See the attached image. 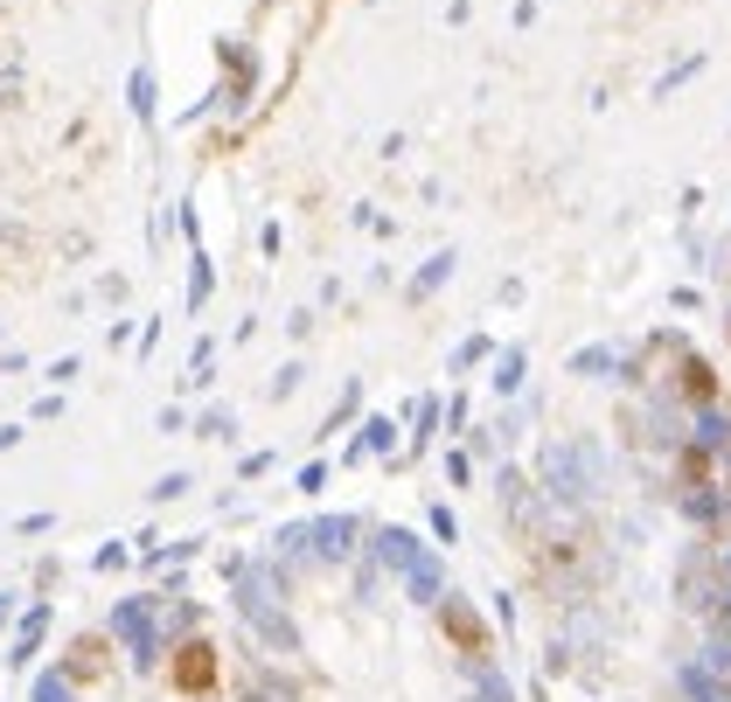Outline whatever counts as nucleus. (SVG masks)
<instances>
[{"label": "nucleus", "mask_w": 731, "mask_h": 702, "mask_svg": "<svg viewBox=\"0 0 731 702\" xmlns=\"http://www.w3.org/2000/svg\"><path fill=\"white\" fill-rule=\"evenodd\" d=\"M175 689H181V695L216 689V647H210V640H189V647L175 654Z\"/></svg>", "instance_id": "obj_1"}, {"label": "nucleus", "mask_w": 731, "mask_h": 702, "mask_svg": "<svg viewBox=\"0 0 731 702\" xmlns=\"http://www.w3.org/2000/svg\"><path fill=\"white\" fill-rule=\"evenodd\" d=\"M439 626H446V640H453V647H467L474 661H487V626L474 619V605L446 598V605H439Z\"/></svg>", "instance_id": "obj_2"}, {"label": "nucleus", "mask_w": 731, "mask_h": 702, "mask_svg": "<svg viewBox=\"0 0 731 702\" xmlns=\"http://www.w3.org/2000/svg\"><path fill=\"white\" fill-rule=\"evenodd\" d=\"M105 668H111V640L91 633V640L70 647V681H78V689H84V681H105Z\"/></svg>", "instance_id": "obj_3"}, {"label": "nucleus", "mask_w": 731, "mask_h": 702, "mask_svg": "<svg viewBox=\"0 0 731 702\" xmlns=\"http://www.w3.org/2000/svg\"><path fill=\"white\" fill-rule=\"evenodd\" d=\"M683 390L697 396V404H710V396H718V383H710V369H704V362H683Z\"/></svg>", "instance_id": "obj_4"}]
</instances>
